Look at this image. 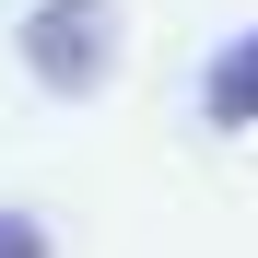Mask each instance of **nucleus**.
Listing matches in <instances>:
<instances>
[{
	"label": "nucleus",
	"mask_w": 258,
	"mask_h": 258,
	"mask_svg": "<svg viewBox=\"0 0 258 258\" xmlns=\"http://www.w3.org/2000/svg\"><path fill=\"white\" fill-rule=\"evenodd\" d=\"M24 71L47 94H94L117 71V0H35L24 12Z\"/></svg>",
	"instance_id": "nucleus-1"
},
{
	"label": "nucleus",
	"mask_w": 258,
	"mask_h": 258,
	"mask_svg": "<svg viewBox=\"0 0 258 258\" xmlns=\"http://www.w3.org/2000/svg\"><path fill=\"white\" fill-rule=\"evenodd\" d=\"M200 117H211V129H258V24L200 71Z\"/></svg>",
	"instance_id": "nucleus-2"
},
{
	"label": "nucleus",
	"mask_w": 258,
	"mask_h": 258,
	"mask_svg": "<svg viewBox=\"0 0 258 258\" xmlns=\"http://www.w3.org/2000/svg\"><path fill=\"white\" fill-rule=\"evenodd\" d=\"M0 258H47V223L35 211H0Z\"/></svg>",
	"instance_id": "nucleus-3"
}]
</instances>
